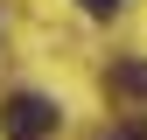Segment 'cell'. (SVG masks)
Instances as JSON below:
<instances>
[{"mask_svg": "<svg viewBox=\"0 0 147 140\" xmlns=\"http://www.w3.org/2000/svg\"><path fill=\"white\" fill-rule=\"evenodd\" d=\"M105 91L133 105V119H147V63H140V56H119L112 70H105Z\"/></svg>", "mask_w": 147, "mask_h": 140, "instance_id": "cell-2", "label": "cell"}, {"mask_svg": "<svg viewBox=\"0 0 147 140\" xmlns=\"http://www.w3.org/2000/svg\"><path fill=\"white\" fill-rule=\"evenodd\" d=\"M0 126H7V140H42V133H56V105L42 91H14L0 105Z\"/></svg>", "mask_w": 147, "mask_h": 140, "instance_id": "cell-1", "label": "cell"}, {"mask_svg": "<svg viewBox=\"0 0 147 140\" xmlns=\"http://www.w3.org/2000/svg\"><path fill=\"white\" fill-rule=\"evenodd\" d=\"M98 140H147V119H133V126H105Z\"/></svg>", "mask_w": 147, "mask_h": 140, "instance_id": "cell-4", "label": "cell"}, {"mask_svg": "<svg viewBox=\"0 0 147 140\" xmlns=\"http://www.w3.org/2000/svg\"><path fill=\"white\" fill-rule=\"evenodd\" d=\"M77 7H84V14H91V21H112V14H119V7H126V0H77Z\"/></svg>", "mask_w": 147, "mask_h": 140, "instance_id": "cell-3", "label": "cell"}]
</instances>
